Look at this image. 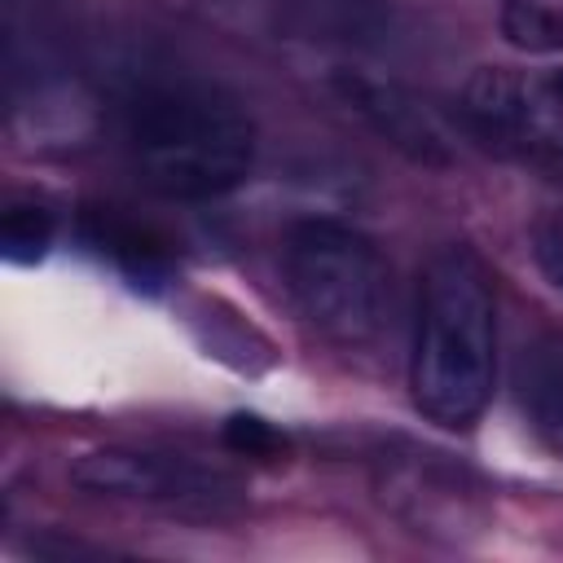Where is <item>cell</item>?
<instances>
[{"label":"cell","instance_id":"1","mask_svg":"<svg viewBox=\"0 0 563 563\" xmlns=\"http://www.w3.org/2000/svg\"><path fill=\"white\" fill-rule=\"evenodd\" d=\"M497 378V299L493 273L471 246L431 255L418 290L409 352V391L427 422L466 431L493 400Z\"/></svg>","mask_w":563,"mask_h":563},{"label":"cell","instance_id":"2","mask_svg":"<svg viewBox=\"0 0 563 563\" xmlns=\"http://www.w3.org/2000/svg\"><path fill=\"white\" fill-rule=\"evenodd\" d=\"M128 154L145 189L172 202H207L238 189L255 163L246 106L202 79L150 84L128 101Z\"/></svg>","mask_w":563,"mask_h":563},{"label":"cell","instance_id":"3","mask_svg":"<svg viewBox=\"0 0 563 563\" xmlns=\"http://www.w3.org/2000/svg\"><path fill=\"white\" fill-rule=\"evenodd\" d=\"M282 268L299 312L330 343L365 347L383 334L391 312V268L365 233L339 220H299L286 233Z\"/></svg>","mask_w":563,"mask_h":563},{"label":"cell","instance_id":"4","mask_svg":"<svg viewBox=\"0 0 563 563\" xmlns=\"http://www.w3.org/2000/svg\"><path fill=\"white\" fill-rule=\"evenodd\" d=\"M378 501L418 537L466 541L488 523L484 484L449 453L396 440L374 457Z\"/></svg>","mask_w":563,"mask_h":563},{"label":"cell","instance_id":"5","mask_svg":"<svg viewBox=\"0 0 563 563\" xmlns=\"http://www.w3.org/2000/svg\"><path fill=\"white\" fill-rule=\"evenodd\" d=\"M70 484L92 497H119V501H150L194 515H220L242 497V484L211 462H198L189 453L167 449H132L110 444L92 449L70 466Z\"/></svg>","mask_w":563,"mask_h":563},{"label":"cell","instance_id":"6","mask_svg":"<svg viewBox=\"0 0 563 563\" xmlns=\"http://www.w3.org/2000/svg\"><path fill=\"white\" fill-rule=\"evenodd\" d=\"M334 88L339 97L378 132L387 136L400 154H409L413 163H427V167H449L453 163V150H449V136L444 128L431 119V110L409 97L400 84H383V79H369L361 70H339L334 75Z\"/></svg>","mask_w":563,"mask_h":563},{"label":"cell","instance_id":"7","mask_svg":"<svg viewBox=\"0 0 563 563\" xmlns=\"http://www.w3.org/2000/svg\"><path fill=\"white\" fill-rule=\"evenodd\" d=\"M84 242L97 246L132 286L158 290L172 273V246L158 229L136 224L128 216H119L114 207H92L84 211Z\"/></svg>","mask_w":563,"mask_h":563},{"label":"cell","instance_id":"8","mask_svg":"<svg viewBox=\"0 0 563 563\" xmlns=\"http://www.w3.org/2000/svg\"><path fill=\"white\" fill-rule=\"evenodd\" d=\"M515 391L541 444L563 457V334H541L519 352Z\"/></svg>","mask_w":563,"mask_h":563},{"label":"cell","instance_id":"9","mask_svg":"<svg viewBox=\"0 0 563 563\" xmlns=\"http://www.w3.org/2000/svg\"><path fill=\"white\" fill-rule=\"evenodd\" d=\"M501 35L528 53L563 48V0H501Z\"/></svg>","mask_w":563,"mask_h":563},{"label":"cell","instance_id":"10","mask_svg":"<svg viewBox=\"0 0 563 563\" xmlns=\"http://www.w3.org/2000/svg\"><path fill=\"white\" fill-rule=\"evenodd\" d=\"M53 211L40 207V202H13L0 220V246H4V260L9 264H35L48 255L53 246Z\"/></svg>","mask_w":563,"mask_h":563},{"label":"cell","instance_id":"11","mask_svg":"<svg viewBox=\"0 0 563 563\" xmlns=\"http://www.w3.org/2000/svg\"><path fill=\"white\" fill-rule=\"evenodd\" d=\"M220 440L233 457H251V462H286L290 457V440L255 413H233L220 427Z\"/></svg>","mask_w":563,"mask_h":563},{"label":"cell","instance_id":"12","mask_svg":"<svg viewBox=\"0 0 563 563\" xmlns=\"http://www.w3.org/2000/svg\"><path fill=\"white\" fill-rule=\"evenodd\" d=\"M532 260H537L541 277L554 290H563V211L559 207L537 216V224H532Z\"/></svg>","mask_w":563,"mask_h":563},{"label":"cell","instance_id":"13","mask_svg":"<svg viewBox=\"0 0 563 563\" xmlns=\"http://www.w3.org/2000/svg\"><path fill=\"white\" fill-rule=\"evenodd\" d=\"M559 167H563V163H559Z\"/></svg>","mask_w":563,"mask_h":563}]
</instances>
